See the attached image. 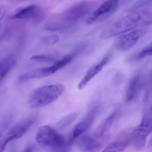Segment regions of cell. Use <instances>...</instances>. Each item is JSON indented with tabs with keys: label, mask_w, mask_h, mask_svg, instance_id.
<instances>
[{
	"label": "cell",
	"mask_w": 152,
	"mask_h": 152,
	"mask_svg": "<svg viewBox=\"0 0 152 152\" xmlns=\"http://www.w3.org/2000/svg\"><path fill=\"white\" fill-rule=\"evenodd\" d=\"M118 110L116 109L105 118L96 129L94 136L97 138H102L104 135L110 129L118 114Z\"/></svg>",
	"instance_id": "cell-14"
},
{
	"label": "cell",
	"mask_w": 152,
	"mask_h": 152,
	"mask_svg": "<svg viewBox=\"0 0 152 152\" xmlns=\"http://www.w3.org/2000/svg\"><path fill=\"white\" fill-rule=\"evenodd\" d=\"M59 40V37L56 35L50 36L47 37L45 40V42L48 45L54 44L57 43Z\"/></svg>",
	"instance_id": "cell-22"
},
{
	"label": "cell",
	"mask_w": 152,
	"mask_h": 152,
	"mask_svg": "<svg viewBox=\"0 0 152 152\" xmlns=\"http://www.w3.org/2000/svg\"><path fill=\"white\" fill-rule=\"evenodd\" d=\"M78 116L77 112H73L69 114L60 120L57 124V127L59 129H63L73 123Z\"/></svg>",
	"instance_id": "cell-18"
},
{
	"label": "cell",
	"mask_w": 152,
	"mask_h": 152,
	"mask_svg": "<svg viewBox=\"0 0 152 152\" xmlns=\"http://www.w3.org/2000/svg\"><path fill=\"white\" fill-rule=\"evenodd\" d=\"M145 32V29L138 28L120 35L115 43L116 48L121 51L129 50L144 35Z\"/></svg>",
	"instance_id": "cell-9"
},
{
	"label": "cell",
	"mask_w": 152,
	"mask_h": 152,
	"mask_svg": "<svg viewBox=\"0 0 152 152\" xmlns=\"http://www.w3.org/2000/svg\"><path fill=\"white\" fill-rule=\"evenodd\" d=\"M152 55V41L146 46L141 51L132 57L131 60L137 61Z\"/></svg>",
	"instance_id": "cell-19"
},
{
	"label": "cell",
	"mask_w": 152,
	"mask_h": 152,
	"mask_svg": "<svg viewBox=\"0 0 152 152\" xmlns=\"http://www.w3.org/2000/svg\"><path fill=\"white\" fill-rule=\"evenodd\" d=\"M142 77L141 74L134 76L128 86L126 95V101L130 103L137 97L143 84Z\"/></svg>",
	"instance_id": "cell-12"
},
{
	"label": "cell",
	"mask_w": 152,
	"mask_h": 152,
	"mask_svg": "<svg viewBox=\"0 0 152 152\" xmlns=\"http://www.w3.org/2000/svg\"><path fill=\"white\" fill-rule=\"evenodd\" d=\"M12 18L39 23L45 18L44 11L41 7L34 4L19 7L14 11Z\"/></svg>",
	"instance_id": "cell-6"
},
{
	"label": "cell",
	"mask_w": 152,
	"mask_h": 152,
	"mask_svg": "<svg viewBox=\"0 0 152 152\" xmlns=\"http://www.w3.org/2000/svg\"><path fill=\"white\" fill-rule=\"evenodd\" d=\"M65 87L62 84L48 85L35 89L29 96L28 104L33 109L49 105L58 100L64 93Z\"/></svg>",
	"instance_id": "cell-3"
},
{
	"label": "cell",
	"mask_w": 152,
	"mask_h": 152,
	"mask_svg": "<svg viewBox=\"0 0 152 152\" xmlns=\"http://www.w3.org/2000/svg\"><path fill=\"white\" fill-rule=\"evenodd\" d=\"M99 139L94 136L83 134L77 138V145L82 151H98L102 147V144Z\"/></svg>",
	"instance_id": "cell-10"
},
{
	"label": "cell",
	"mask_w": 152,
	"mask_h": 152,
	"mask_svg": "<svg viewBox=\"0 0 152 152\" xmlns=\"http://www.w3.org/2000/svg\"><path fill=\"white\" fill-rule=\"evenodd\" d=\"M152 132V106L145 112L140 125L130 133V144L136 149H142L146 137Z\"/></svg>",
	"instance_id": "cell-4"
},
{
	"label": "cell",
	"mask_w": 152,
	"mask_h": 152,
	"mask_svg": "<svg viewBox=\"0 0 152 152\" xmlns=\"http://www.w3.org/2000/svg\"><path fill=\"white\" fill-rule=\"evenodd\" d=\"M124 79V75L121 72H118L115 74L113 79V82L116 85H119L123 82Z\"/></svg>",
	"instance_id": "cell-21"
},
{
	"label": "cell",
	"mask_w": 152,
	"mask_h": 152,
	"mask_svg": "<svg viewBox=\"0 0 152 152\" xmlns=\"http://www.w3.org/2000/svg\"><path fill=\"white\" fill-rule=\"evenodd\" d=\"M148 149L152 151V136L150 139V142L148 145Z\"/></svg>",
	"instance_id": "cell-26"
},
{
	"label": "cell",
	"mask_w": 152,
	"mask_h": 152,
	"mask_svg": "<svg viewBox=\"0 0 152 152\" xmlns=\"http://www.w3.org/2000/svg\"><path fill=\"white\" fill-rule=\"evenodd\" d=\"M119 0H107L95 10L86 20V23L92 25L109 18L118 10Z\"/></svg>",
	"instance_id": "cell-7"
},
{
	"label": "cell",
	"mask_w": 152,
	"mask_h": 152,
	"mask_svg": "<svg viewBox=\"0 0 152 152\" xmlns=\"http://www.w3.org/2000/svg\"><path fill=\"white\" fill-rule=\"evenodd\" d=\"M84 48V46H80L79 48H77L73 52L67 54L61 59L55 61L54 64L51 66L53 70L56 72L59 70L66 67L75 59L78 54Z\"/></svg>",
	"instance_id": "cell-17"
},
{
	"label": "cell",
	"mask_w": 152,
	"mask_h": 152,
	"mask_svg": "<svg viewBox=\"0 0 152 152\" xmlns=\"http://www.w3.org/2000/svg\"><path fill=\"white\" fill-rule=\"evenodd\" d=\"M148 81L149 83H152V69L149 73L148 76Z\"/></svg>",
	"instance_id": "cell-25"
},
{
	"label": "cell",
	"mask_w": 152,
	"mask_h": 152,
	"mask_svg": "<svg viewBox=\"0 0 152 152\" xmlns=\"http://www.w3.org/2000/svg\"><path fill=\"white\" fill-rule=\"evenodd\" d=\"M152 24V9L133 12L113 23L100 35V38L107 39Z\"/></svg>",
	"instance_id": "cell-1"
},
{
	"label": "cell",
	"mask_w": 152,
	"mask_h": 152,
	"mask_svg": "<svg viewBox=\"0 0 152 152\" xmlns=\"http://www.w3.org/2000/svg\"><path fill=\"white\" fill-rule=\"evenodd\" d=\"M110 59V55H108L103 58L99 63L91 67L87 72L84 77L79 83L78 88L83 89L86 87L87 84L91 81L98 73H100L104 68L108 64Z\"/></svg>",
	"instance_id": "cell-11"
},
{
	"label": "cell",
	"mask_w": 152,
	"mask_h": 152,
	"mask_svg": "<svg viewBox=\"0 0 152 152\" xmlns=\"http://www.w3.org/2000/svg\"><path fill=\"white\" fill-rule=\"evenodd\" d=\"M34 151V148H33V146H28L27 148L24 151L25 152H32Z\"/></svg>",
	"instance_id": "cell-27"
},
{
	"label": "cell",
	"mask_w": 152,
	"mask_h": 152,
	"mask_svg": "<svg viewBox=\"0 0 152 152\" xmlns=\"http://www.w3.org/2000/svg\"><path fill=\"white\" fill-rule=\"evenodd\" d=\"M30 59L32 60L39 62H55V59L53 57L45 54L33 55Z\"/></svg>",
	"instance_id": "cell-20"
},
{
	"label": "cell",
	"mask_w": 152,
	"mask_h": 152,
	"mask_svg": "<svg viewBox=\"0 0 152 152\" xmlns=\"http://www.w3.org/2000/svg\"><path fill=\"white\" fill-rule=\"evenodd\" d=\"M93 4L89 1H82L72 6L63 14L65 22L74 24L84 18L92 10Z\"/></svg>",
	"instance_id": "cell-8"
},
{
	"label": "cell",
	"mask_w": 152,
	"mask_h": 152,
	"mask_svg": "<svg viewBox=\"0 0 152 152\" xmlns=\"http://www.w3.org/2000/svg\"><path fill=\"white\" fill-rule=\"evenodd\" d=\"M14 56L10 55L0 60V83L16 64Z\"/></svg>",
	"instance_id": "cell-16"
},
{
	"label": "cell",
	"mask_w": 152,
	"mask_h": 152,
	"mask_svg": "<svg viewBox=\"0 0 152 152\" xmlns=\"http://www.w3.org/2000/svg\"><path fill=\"white\" fill-rule=\"evenodd\" d=\"M55 73L56 72L53 70L51 66L40 68L20 75L18 77V80L21 82H26L32 79L46 77Z\"/></svg>",
	"instance_id": "cell-13"
},
{
	"label": "cell",
	"mask_w": 152,
	"mask_h": 152,
	"mask_svg": "<svg viewBox=\"0 0 152 152\" xmlns=\"http://www.w3.org/2000/svg\"><path fill=\"white\" fill-rule=\"evenodd\" d=\"M6 13V8L4 5H0V27L2 21L3 20Z\"/></svg>",
	"instance_id": "cell-23"
},
{
	"label": "cell",
	"mask_w": 152,
	"mask_h": 152,
	"mask_svg": "<svg viewBox=\"0 0 152 152\" xmlns=\"http://www.w3.org/2000/svg\"><path fill=\"white\" fill-rule=\"evenodd\" d=\"M5 124H4L2 126H0V139L1 137L2 136L3 134V130H4V128L6 127V126H5Z\"/></svg>",
	"instance_id": "cell-24"
},
{
	"label": "cell",
	"mask_w": 152,
	"mask_h": 152,
	"mask_svg": "<svg viewBox=\"0 0 152 152\" xmlns=\"http://www.w3.org/2000/svg\"><path fill=\"white\" fill-rule=\"evenodd\" d=\"M36 115H32L13 125L2 136L0 139V152L5 150L9 142L22 137L34 124Z\"/></svg>",
	"instance_id": "cell-5"
},
{
	"label": "cell",
	"mask_w": 152,
	"mask_h": 152,
	"mask_svg": "<svg viewBox=\"0 0 152 152\" xmlns=\"http://www.w3.org/2000/svg\"><path fill=\"white\" fill-rule=\"evenodd\" d=\"M124 134L114 142H112L106 145L103 152H119L124 151L130 142V133L129 135Z\"/></svg>",
	"instance_id": "cell-15"
},
{
	"label": "cell",
	"mask_w": 152,
	"mask_h": 152,
	"mask_svg": "<svg viewBox=\"0 0 152 152\" xmlns=\"http://www.w3.org/2000/svg\"><path fill=\"white\" fill-rule=\"evenodd\" d=\"M36 140L43 149L52 151H66L69 147L67 139L49 126H42L37 129Z\"/></svg>",
	"instance_id": "cell-2"
},
{
	"label": "cell",
	"mask_w": 152,
	"mask_h": 152,
	"mask_svg": "<svg viewBox=\"0 0 152 152\" xmlns=\"http://www.w3.org/2000/svg\"><path fill=\"white\" fill-rule=\"evenodd\" d=\"M19 1H41V0H19Z\"/></svg>",
	"instance_id": "cell-28"
}]
</instances>
